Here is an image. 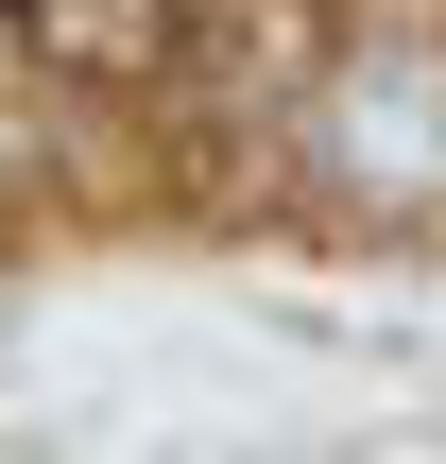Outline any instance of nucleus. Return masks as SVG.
<instances>
[{
	"mask_svg": "<svg viewBox=\"0 0 446 464\" xmlns=\"http://www.w3.org/2000/svg\"><path fill=\"white\" fill-rule=\"evenodd\" d=\"M34 69H155L172 52V0H0Z\"/></svg>",
	"mask_w": 446,
	"mask_h": 464,
	"instance_id": "nucleus-1",
	"label": "nucleus"
}]
</instances>
